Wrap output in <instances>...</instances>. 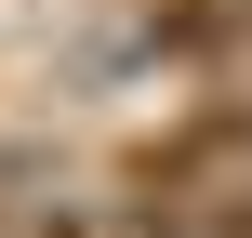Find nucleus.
<instances>
[{
    "mask_svg": "<svg viewBox=\"0 0 252 238\" xmlns=\"http://www.w3.org/2000/svg\"><path fill=\"white\" fill-rule=\"evenodd\" d=\"M239 159H252V106H199V119L146 132L120 172H133V199H146V212H173V199H199L213 172H239Z\"/></svg>",
    "mask_w": 252,
    "mask_h": 238,
    "instance_id": "1",
    "label": "nucleus"
},
{
    "mask_svg": "<svg viewBox=\"0 0 252 238\" xmlns=\"http://www.w3.org/2000/svg\"><path fill=\"white\" fill-rule=\"evenodd\" d=\"M133 238H252V185H213V199H173V212H133Z\"/></svg>",
    "mask_w": 252,
    "mask_h": 238,
    "instance_id": "2",
    "label": "nucleus"
}]
</instances>
